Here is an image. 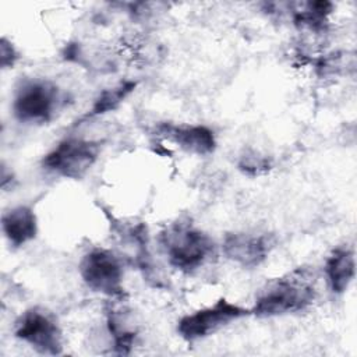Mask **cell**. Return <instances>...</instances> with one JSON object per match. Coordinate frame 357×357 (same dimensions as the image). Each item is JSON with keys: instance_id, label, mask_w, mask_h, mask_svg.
<instances>
[{"instance_id": "cell-4", "label": "cell", "mask_w": 357, "mask_h": 357, "mask_svg": "<svg viewBox=\"0 0 357 357\" xmlns=\"http://www.w3.org/2000/svg\"><path fill=\"white\" fill-rule=\"evenodd\" d=\"M79 276L85 286L93 293L114 301L126 297L124 269L120 257L107 248H92L79 261Z\"/></svg>"}, {"instance_id": "cell-2", "label": "cell", "mask_w": 357, "mask_h": 357, "mask_svg": "<svg viewBox=\"0 0 357 357\" xmlns=\"http://www.w3.org/2000/svg\"><path fill=\"white\" fill-rule=\"evenodd\" d=\"M160 248L169 265L183 273H194L216 255L212 237L190 222H176L159 233Z\"/></svg>"}, {"instance_id": "cell-9", "label": "cell", "mask_w": 357, "mask_h": 357, "mask_svg": "<svg viewBox=\"0 0 357 357\" xmlns=\"http://www.w3.org/2000/svg\"><path fill=\"white\" fill-rule=\"evenodd\" d=\"M155 132L181 151L198 156L212 153L218 144L213 130L204 124H174L163 121L156 126Z\"/></svg>"}, {"instance_id": "cell-14", "label": "cell", "mask_w": 357, "mask_h": 357, "mask_svg": "<svg viewBox=\"0 0 357 357\" xmlns=\"http://www.w3.org/2000/svg\"><path fill=\"white\" fill-rule=\"evenodd\" d=\"M135 88H137V81L124 79L112 88L103 89L93 100V105L88 116L89 117L102 116L116 110L124 102V99H127L134 92Z\"/></svg>"}, {"instance_id": "cell-10", "label": "cell", "mask_w": 357, "mask_h": 357, "mask_svg": "<svg viewBox=\"0 0 357 357\" xmlns=\"http://www.w3.org/2000/svg\"><path fill=\"white\" fill-rule=\"evenodd\" d=\"M1 230L8 244L14 248L31 243L38 234L35 211L29 205H17L7 209L1 215Z\"/></svg>"}, {"instance_id": "cell-12", "label": "cell", "mask_w": 357, "mask_h": 357, "mask_svg": "<svg viewBox=\"0 0 357 357\" xmlns=\"http://www.w3.org/2000/svg\"><path fill=\"white\" fill-rule=\"evenodd\" d=\"M287 7L291 11V20L296 26L314 32L325 31L329 15L333 11V4L326 0L289 3Z\"/></svg>"}, {"instance_id": "cell-1", "label": "cell", "mask_w": 357, "mask_h": 357, "mask_svg": "<svg viewBox=\"0 0 357 357\" xmlns=\"http://www.w3.org/2000/svg\"><path fill=\"white\" fill-rule=\"evenodd\" d=\"M315 298V273L310 268L300 266L266 282L255 296L251 315L257 318H273L301 312Z\"/></svg>"}, {"instance_id": "cell-3", "label": "cell", "mask_w": 357, "mask_h": 357, "mask_svg": "<svg viewBox=\"0 0 357 357\" xmlns=\"http://www.w3.org/2000/svg\"><path fill=\"white\" fill-rule=\"evenodd\" d=\"M63 103V92L53 81L29 78L17 86L11 110L20 123L40 126L52 121Z\"/></svg>"}, {"instance_id": "cell-13", "label": "cell", "mask_w": 357, "mask_h": 357, "mask_svg": "<svg viewBox=\"0 0 357 357\" xmlns=\"http://www.w3.org/2000/svg\"><path fill=\"white\" fill-rule=\"evenodd\" d=\"M106 325L113 339V349L117 354H130L137 339V331L130 328L127 319L113 307L106 311Z\"/></svg>"}, {"instance_id": "cell-6", "label": "cell", "mask_w": 357, "mask_h": 357, "mask_svg": "<svg viewBox=\"0 0 357 357\" xmlns=\"http://www.w3.org/2000/svg\"><path fill=\"white\" fill-rule=\"evenodd\" d=\"M250 315L251 308L220 297L213 304L181 317L176 329L183 340L192 343L206 339L222 328Z\"/></svg>"}, {"instance_id": "cell-17", "label": "cell", "mask_w": 357, "mask_h": 357, "mask_svg": "<svg viewBox=\"0 0 357 357\" xmlns=\"http://www.w3.org/2000/svg\"><path fill=\"white\" fill-rule=\"evenodd\" d=\"M8 183H10L11 187H13L14 176H13L11 170L8 172V170H7V166L3 163V165H1V187H3V190L7 188V184H8Z\"/></svg>"}, {"instance_id": "cell-15", "label": "cell", "mask_w": 357, "mask_h": 357, "mask_svg": "<svg viewBox=\"0 0 357 357\" xmlns=\"http://www.w3.org/2000/svg\"><path fill=\"white\" fill-rule=\"evenodd\" d=\"M238 170L250 177H258L268 173L272 169V162L268 156L261 155L254 149L244 151L237 162Z\"/></svg>"}, {"instance_id": "cell-5", "label": "cell", "mask_w": 357, "mask_h": 357, "mask_svg": "<svg viewBox=\"0 0 357 357\" xmlns=\"http://www.w3.org/2000/svg\"><path fill=\"white\" fill-rule=\"evenodd\" d=\"M100 142L88 138L68 137L57 142L43 158L42 167L59 177L81 180L96 163Z\"/></svg>"}, {"instance_id": "cell-8", "label": "cell", "mask_w": 357, "mask_h": 357, "mask_svg": "<svg viewBox=\"0 0 357 357\" xmlns=\"http://www.w3.org/2000/svg\"><path fill=\"white\" fill-rule=\"evenodd\" d=\"M273 248V240L266 233L231 231L222 243V252L241 268L252 269L264 264Z\"/></svg>"}, {"instance_id": "cell-16", "label": "cell", "mask_w": 357, "mask_h": 357, "mask_svg": "<svg viewBox=\"0 0 357 357\" xmlns=\"http://www.w3.org/2000/svg\"><path fill=\"white\" fill-rule=\"evenodd\" d=\"M20 59V53L15 49L14 43L8 40L6 36L1 38L0 40V66L3 70L6 68H13L15 63Z\"/></svg>"}, {"instance_id": "cell-7", "label": "cell", "mask_w": 357, "mask_h": 357, "mask_svg": "<svg viewBox=\"0 0 357 357\" xmlns=\"http://www.w3.org/2000/svg\"><path fill=\"white\" fill-rule=\"evenodd\" d=\"M14 336L40 354L63 353L61 328L56 317L42 307H31L17 318Z\"/></svg>"}, {"instance_id": "cell-11", "label": "cell", "mask_w": 357, "mask_h": 357, "mask_svg": "<svg viewBox=\"0 0 357 357\" xmlns=\"http://www.w3.org/2000/svg\"><path fill=\"white\" fill-rule=\"evenodd\" d=\"M324 271L329 290L337 296L343 294L356 276L354 251L347 245L333 248L325 261Z\"/></svg>"}]
</instances>
